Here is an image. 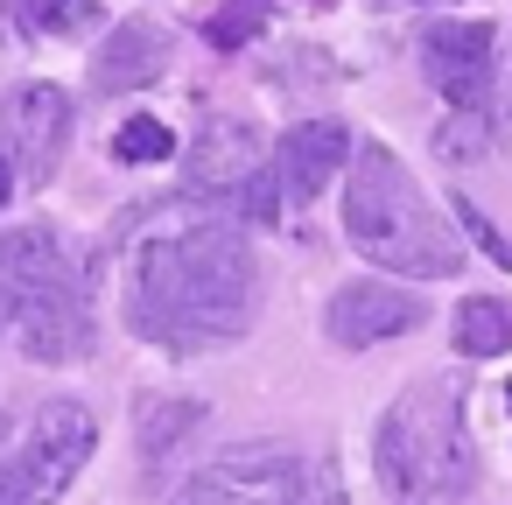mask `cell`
I'll list each match as a JSON object with an SVG mask.
<instances>
[{"label": "cell", "instance_id": "5", "mask_svg": "<svg viewBox=\"0 0 512 505\" xmlns=\"http://www.w3.org/2000/svg\"><path fill=\"white\" fill-rule=\"evenodd\" d=\"M176 505H309V463L281 442H246L211 463H197L176 491Z\"/></svg>", "mask_w": 512, "mask_h": 505}, {"label": "cell", "instance_id": "20", "mask_svg": "<svg viewBox=\"0 0 512 505\" xmlns=\"http://www.w3.org/2000/svg\"><path fill=\"white\" fill-rule=\"evenodd\" d=\"M456 225L470 232V246H477L484 260H498V267H512V246L498 239V225H491V218H484V211H477L470 197H456Z\"/></svg>", "mask_w": 512, "mask_h": 505}, {"label": "cell", "instance_id": "1", "mask_svg": "<svg viewBox=\"0 0 512 505\" xmlns=\"http://www.w3.org/2000/svg\"><path fill=\"white\" fill-rule=\"evenodd\" d=\"M260 253L232 218H190L134 246L127 260V323L162 351H204L253 323Z\"/></svg>", "mask_w": 512, "mask_h": 505}, {"label": "cell", "instance_id": "14", "mask_svg": "<svg viewBox=\"0 0 512 505\" xmlns=\"http://www.w3.org/2000/svg\"><path fill=\"white\" fill-rule=\"evenodd\" d=\"M449 337H456L463 358H505V351H512V302H498V295H463Z\"/></svg>", "mask_w": 512, "mask_h": 505}, {"label": "cell", "instance_id": "3", "mask_svg": "<svg viewBox=\"0 0 512 505\" xmlns=\"http://www.w3.org/2000/svg\"><path fill=\"white\" fill-rule=\"evenodd\" d=\"M372 470L386 505H470L477 491V442L463 400L449 386H407L372 435Z\"/></svg>", "mask_w": 512, "mask_h": 505}, {"label": "cell", "instance_id": "15", "mask_svg": "<svg viewBox=\"0 0 512 505\" xmlns=\"http://www.w3.org/2000/svg\"><path fill=\"white\" fill-rule=\"evenodd\" d=\"M267 22H274V0H218L204 15V43L211 50H246Z\"/></svg>", "mask_w": 512, "mask_h": 505}, {"label": "cell", "instance_id": "17", "mask_svg": "<svg viewBox=\"0 0 512 505\" xmlns=\"http://www.w3.org/2000/svg\"><path fill=\"white\" fill-rule=\"evenodd\" d=\"M15 22L36 36H71L99 22V0H15Z\"/></svg>", "mask_w": 512, "mask_h": 505}, {"label": "cell", "instance_id": "9", "mask_svg": "<svg viewBox=\"0 0 512 505\" xmlns=\"http://www.w3.org/2000/svg\"><path fill=\"white\" fill-rule=\"evenodd\" d=\"M421 302L407 295V288H393V281H344L337 295H330V309H323V330H330V344H344V351H372V344H386V337H407V330H421Z\"/></svg>", "mask_w": 512, "mask_h": 505}, {"label": "cell", "instance_id": "23", "mask_svg": "<svg viewBox=\"0 0 512 505\" xmlns=\"http://www.w3.org/2000/svg\"><path fill=\"white\" fill-rule=\"evenodd\" d=\"M316 505H344V498H316Z\"/></svg>", "mask_w": 512, "mask_h": 505}, {"label": "cell", "instance_id": "10", "mask_svg": "<svg viewBox=\"0 0 512 505\" xmlns=\"http://www.w3.org/2000/svg\"><path fill=\"white\" fill-rule=\"evenodd\" d=\"M190 190L197 197H232V204H246V190L267 176L260 169V127L253 120H204V134L190 141Z\"/></svg>", "mask_w": 512, "mask_h": 505}, {"label": "cell", "instance_id": "21", "mask_svg": "<svg viewBox=\"0 0 512 505\" xmlns=\"http://www.w3.org/2000/svg\"><path fill=\"white\" fill-rule=\"evenodd\" d=\"M8 190H15V162L0 155V204H8Z\"/></svg>", "mask_w": 512, "mask_h": 505}, {"label": "cell", "instance_id": "11", "mask_svg": "<svg viewBox=\"0 0 512 505\" xmlns=\"http://www.w3.org/2000/svg\"><path fill=\"white\" fill-rule=\"evenodd\" d=\"M351 127L344 120H302V127H288L281 134V148H274V183H281V197L288 204H316L330 183H337V169L351 162Z\"/></svg>", "mask_w": 512, "mask_h": 505}, {"label": "cell", "instance_id": "16", "mask_svg": "<svg viewBox=\"0 0 512 505\" xmlns=\"http://www.w3.org/2000/svg\"><path fill=\"white\" fill-rule=\"evenodd\" d=\"M204 421V400H141V449L162 456L169 442H183Z\"/></svg>", "mask_w": 512, "mask_h": 505}, {"label": "cell", "instance_id": "19", "mask_svg": "<svg viewBox=\"0 0 512 505\" xmlns=\"http://www.w3.org/2000/svg\"><path fill=\"white\" fill-rule=\"evenodd\" d=\"M435 148H442V162H470V155H484V113H456V120L435 134Z\"/></svg>", "mask_w": 512, "mask_h": 505}, {"label": "cell", "instance_id": "12", "mask_svg": "<svg viewBox=\"0 0 512 505\" xmlns=\"http://www.w3.org/2000/svg\"><path fill=\"white\" fill-rule=\"evenodd\" d=\"M169 71V29L162 22H120L99 50H92V92L120 99V92H141Z\"/></svg>", "mask_w": 512, "mask_h": 505}, {"label": "cell", "instance_id": "2", "mask_svg": "<svg viewBox=\"0 0 512 505\" xmlns=\"http://www.w3.org/2000/svg\"><path fill=\"white\" fill-rule=\"evenodd\" d=\"M344 239L407 274V281H449L463 267V239L428 211V197L414 190V176L400 169V155L386 141H358L351 169H344Z\"/></svg>", "mask_w": 512, "mask_h": 505}, {"label": "cell", "instance_id": "7", "mask_svg": "<svg viewBox=\"0 0 512 505\" xmlns=\"http://www.w3.org/2000/svg\"><path fill=\"white\" fill-rule=\"evenodd\" d=\"M0 141H8V162L29 183H50L64 169V148H71V99H64V85L36 78V85L0 92Z\"/></svg>", "mask_w": 512, "mask_h": 505}, {"label": "cell", "instance_id": "8", "mask_svg": "<svg viewBox=\"0 0 512 505\" xmlns=\"http://www.w3.org/2000/svg\"><path fill=\"white\" fill-rule=\"evenodd\" d=\"M421 64H428V85L456 113H484L498 85V36L491 22H435L421 43Z\"/></svg>", "mask_w": 512, "mask_h": 505}, {"label": "cell", "instance_id": "22", "mask_svg": "<svg viewBox=\"0 0 512 505\" xmlns=\"http://www.w3.org/2000/svg\"><path fill=\"white\" fill-rule=\"evenodd\" d=\"M0 330H15V295L0 288Z\"/></svg>", "mask_w": 512, "mask_h": 505}, {"label": "cell", "instance_id": "18", "mask_svg": "<svg viewBox=\"0 0 512 505\" xmlns=\"http://www.w3.org/2000/svg\"><path fill=\"white\" fill-rule=\"evenodd\" d=\"M113 155H120V162H176V127L134 113V120L113 134Z\"/></svg>", "mask_w": 512, "mask_h": 505}, {"label": "cell", "instance_id": "4", "mask_svg": "<svg viewBox=\"0 0 512 505\" xmlns=\"http://www.w3.org/2000/svg\"><path fill=\"white\" fill-rule=\"evenodd\" d=\"M92 449H99V421H92L85 400H50V407H36L22 449L0 463V505H57V498L85 477Z\"/></svg>", "mask_w": 512, "mask_h": 505}, {"label": "cell", "instance_id": "6", "mask_svg": "<svg viewBox=\"0 0 512 505\" xmlns=\"http://www.w3.org/2000/svg\"><path fill=\"white\" fill-rule=\"evenodd\" d=\"M15 337H22V351L43 358V365L85 358V351H92V274H85L78 260H64L36 295H22Z\"/></svg>", "mask_w": 512, "mask_h": 505}, {"label": "cell", "instance_id": "13", "mask_svg": "<svg viewBox=\"0 0 512 505\" xmlns=\"http://www.w3.org/2000/svg\"><path fill=\"white\" fill-rule=\"evenodd\" d=\"M64 260H71V253H64V239H57L50 225H15V232H0V288L15 295V309H22V295H36Z\"/></svg>", "mask_w": 512, "mask_h": 505}]
</instances>
